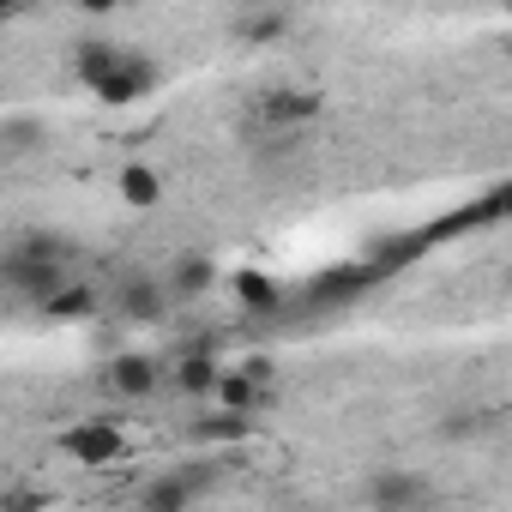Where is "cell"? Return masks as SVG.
<instances>
[{
  "mask_svg": "<svg viewBox=\"0 0 512 512\" xmlns=\"http://www.w3.org/2000/svg\"><path fill=\"white\" fill-rule=\"evenodd\" d=\"M169 308H175V302H169V290H163L157 272L133 266V272L115 278V320H127V326H163Z\"/></svg>",
  "mask_w": 512,
  "mask_h": 512,
  "instance_id": "3",
  "label": "cell"
},
{
  "mask_svg": "<svg viewBox=\"0 0 512 512\" xmlns=\"http://www.w3.org/2000/svg\"><path fill=\"white\" fill-rule=\"evenodd\" d=\"M235 368H241V374H253L260 386H272V380H278V362H272L266 350H253V356H247V362H235Z\"/></svg>",
  "mask_w": 512,
  "mask_h": 512,
  "instance_id": "24",
  "label": "cell"
},
{
  "mask_svg": "<svg viewBox=\"0 0 512 512\" xmlns=\"http://www.w3.org/2000/svg\"><path fill=\"white\" fill-rule=\"evenodd\" d=\"M193 440L235 452V446L253 440V410H223V404H217V416H193Z\"/></svg>",
  "mask_w": 512,
  "mask_h": 512,
  "instance_id": "16",
  "label": "cell"
},
{
  "mask_svg": "<svg viewBox=\"0 0 512 512\" xmlns=\"http://www.w3.org/2000/svg\"><path fill=\"white\" fill-rule=\"evenodd\" d=\"M229 290H235V308L247 320H284V284L260 266H235L229 272Z\"/></svg>",
  "mask_w": 512,
  "mask_h": 512,
  "instance_id": "10",
  "label": "cell"
},
{
  "mask_svg": "<svg viewBox=\"0 0 512 512\" xmlns=\"http://www.w3.org/2000/svg\"><path fill=\"white\" fill-rule=\"evenodd\" d=\"M235 37H241V43H253V49H266V43L290 37V13H284V7H260V13L235 19Z\"/></svg>",
  "mask_w": 512,
  "mask_h": 512,
  "instance_id": "21",
  "label": "cell"
},
{
  "mask_svg": "<svg viewBox=\"0 0 512 512\" xmlns=\"http://www.w3.org/2000/svg\"><path fill=\"white\" fill-rule=\"evenodd\" d=\"M103 380H109L115 398L139 404V398H151V392L163 386V368H157V356H145V350H121V356H109Z\"/></svg>",
  "mask_w": 512,
  "mask_h": 512,
  "instance_id": "11",
  "label": "cell"
},
{
  "mask_svg": "<svg viewBox=\"0 0 512 512\" xmlns=\"http://www.w3.org/2000/svg\"><path fill=\"white\" fill-rule=\"evenodd\" d=\"M73 272L61 266V260H31V253H19V247H7V260H0V290L7 296H19V302H43L49 290H61Z\"/></svg>",
  "mask_w": 512,
  "mask_h": 512,
  "instance_id": "6",
  "label": "cell"
},
{
  "mask_svg": "<svg viewBox=\"0 0 512 512\" xmlns=\"http://www.w3.org/2000/svg\"><path fill=\"white\" fill-rule=\"evenodd\" d=\"M157 85H163V61L145 55V49H121V61L109 67V79L91 85V97L109 103V109H133V103H145Z\"/></svg>",
  "mask_w": 512,
  "mask_h": 512,
  "instance_id": "2",
  "label": "cell"
},
{
  "mask_svg": "<svg viewBox=\"0 0 512 512\" xmlns=\"http://www.w3.org/2000/svg\"><path fill=\"white\" fill-rule=\"evenodd\" d=\"M320 115H326V97L320 91H302V85H272L260 97V109H253V121L272 127V133H296V127H308Z\"/></svg>",
  "mask_w": 512,
  "mask_h": 512,
  "instance_id": "7",
  "label": "cell"
},
{
  "mask_svg": "<svg viewBox=\"0 0 512 512\" xmlns=\"http://www.w3.org/2000/svg\"><path fill=\"white\" fill-rule=\"evenodd\" d=\"M211 284H217V260H211V253H175V266L163 272V290H169L175 308L181 302H199Z\"/></svg>",
  "mask_w": 512,
  "mask_h": 512,
  "instance_id": "13",
  "label": "cell"
},
{
  "mask_svg": "<svg viewBox=\"0 0 512 512\" xmlns=\"http://www.w3.org/2000/svg\"><path fill=\"white\" fill-rule=\"evenodd\" d=\"M73 7H79V13H85V19H109V13H115V7H121V0H73Z\"/></svg>",
  "mask_w": 512,
  "mask_h": 512,
  "instance_id": "25",
  "label": "cell"
},
{
  "mask_svg": "<svg viewBox=\"0 0 512 512\" xmlns=\"http://www.w3.org/2000/svg\"><path fill=\"white\" fill-rule=\"evenodd\" d=\"M506 205H512V193H506V187H488L482 199H470V205H452V211H440L434 223H422V235H428V247H446V241H458V235L494 229V223L506 217Z\"/></svg>",
  "mask_w": 512,
  "mask_h": 512,
  "instance_id": "4",
  "label": "cell"
},
{
  "mask_svg": "<svg viewBox=\"0 0 512 512\" xmlns=\"http://www.w3.org/2000/svg\"><path fill=\"white\" fill-rule=\"evenodd\" d=\"M13 13H25V0H0V19H13Z\"/></svg>",
  "mask_w": 512,
  "mask_h": 512,
  "instance_id": "26",
  "label": "cell"
},
{
  "mask_svg": "<svg viewBox=\"0 0 512 512\" xmlns=\"http://www.w3.org/2000/svg\"><path fill=\"white\" fill-rule=\"evenodd\" d=\"M434 488H428V476H416V470H374L368 482H362V500L374 506V512H410V506H422Z\"/></svg>",
  "mask_w": 512,
  "mask_h": 512,
  "instance_id": "9",
  "label": "cell"
},
{
  "mask_svg": "<svg viewBox=\"0 0 512 512\" xmlns=\"http://www.w3.org/2000/svg\"><path fill=\"white\" fill-rule=\"evenodd\" d=\"M61 452L73 458V464H91V470H103V464H121L127 452H133V440L109 422V416H85V422H73L67 434H61Z\"/></svg>",
  "mask_w": 512,
  "mask_h": 512,
  "instance_id": "5",
  "label": "cell"
},
{
  "mask_svg": "<svg viewBox=\"0 0 512 512\" xmlns=\"http://www.w3.org/2000/svg\"><path fill=\"white\" fill-rule=\"evenodd\" d=\"M133 500H139L145 512H181V506H193V500H199V488H193L181 470H163V476H151Z\"/></svg>",
  "mask_w": 512,
  "mask_h": 512,
  "instance_id": "18",
  "label": "cell"
},
{
  "mask_svg": "<svg viewBox=\"0 0 512 512\" xmlns=\"http://www.w3.org/2000/svg\"><path fill=\"white\" fill-rule=\"evenodd\" d=\"M121 61V43H109V37H85L79 49H73V79L91 91V85H103L109 79V67Z\"/></svg>",
  "mask_w": 512,
  "mask_h": 512,
  "instance_id": "19",
  "label": "cell"
},
{
  "mask_svg": "<svg viewBox=\"0 0 512 512\" xmlns=\"http://www.w3.org/2000/svg\"><path fill=\"white\" fill-rule=\"evenodd\" d=\"M37 314H43L49 326H79V320H97V314H103V296H97V284L67 278L61 290H49V296L37 302Z\"/></svg>",
  "mask_w": 512,
  "mask_h": 512,
  "instance_id": "12",
  "label": "cell"
},
{
  "mask_svg": "<svg viewBox=\"0 0 512 512\" xmlns=\"http://www.w3.org/2000/svg\"><path fill=\"white\" fill-rule=\"evenodd\" d=\"M211 398L223 404V410H266V404H278V392L272 386H260L253 374H241V368H217V380H211Z\"/></svg>",
  "mask_w": 512,
  "mask_h": 512,
  "instance_id": "14",
  "label": "cell"
},
{
  "mask_svg": "<svg viewBox=\"0 0 512 512\" xmlns=\"http://www.w3.org/2000/svg\"><path fill=\"white\" fill-rule=\"evenodd\" d=\"M386 278L368 266V260H338V266H326L314 284H308V296H302V308L308 314H338V308H356L362 296H374Z\"/></svg>",
  "mask_w": 512,
  "mask_h": 512,
  "instance_id": "1",
  "label": "cell"
},
{
  "mask_svg": "<svg viewBox=\"0 0 512 512\" xmlns=\"http://www.w3.org/2000/svg\"><path fill=\"white\" fill-rule=\"evenodd\" d=\"M428 253V235L422 229H380V235H368V247H362V260L392 284L398 272H410L416 260Z\"/></svg>",
  "mask_w": 512,
  "mask_h": 512,
  "instance_id": "8",
  "label": "cell"
},
{
  "mask_svg": "<svg viewBox=\"0 0 512 512\" xmlns=\"http://www.w3.org/2000/svg\"><path fill=\"white\" fill-rule=\"evenodd\" d=\"M217 368H223V350H175L169 380H175V392H181V398H211Z\"/></svg>",
  "mask_w": 512,
  "mask_h": 512,
  "instance_id": "15",
  "label": "cell"
},
{
  "mask_svg": "<svg viewBox=\"0 0 512 512\" xmlns=\"http://www.w3.org/2000/svg\"><path fill=\"white\" fill-rule=\"evenodd\" d=\"M115 193H121L127 211H157V205H163V175H157L151 163H127V169L115 175Z\"/></svg>",
  "mask_w": 512,
  "mask_h": 512,
  "instance_id": "17",
  "label": "cell"
},
{
  "mask_svg": "<svg viewBox=\"0 0 512 512\" xmlns=\"http://www.w3.org/2000/svg\"><path fill=\"white\" fill-rule=\"evenodd\" d=\"M13 247H19V253H31V260H61V266H73V260H79V247H73L67 235H55V229H25Z\"/></svg>",
  "mask_w": 512,
  "mask_h": 512,
  "instance_id": "22",
  "label": "cell"
},
{
  "mask_svg": "<svg viewBox=\"0 0 512 512\" xmlns=\"http://www.w3.org/2000/svg\"><path fill=\"white\" fill-rule=\"evenodd\" d=\"M43 145H49V127H43V115H7V121H0V151H7V157L43 151Z\"/></svg>",
  "mask_w": 512,
  "mask_h": 512,
  "instance_id": "20",
  "label": "cell"
},
{
  "mask_svg": "<svg viewBox=\"0 0 512 512\" xmlns=\"http://www.w3.org/2000/svg\"><path fill=\"white\" fill-rule=\"evenodd\" d=\"M440 434H446V440H470V434H482V422H476L470 410H452V416L440 422Z\"/></svg>",
  "mask_w": 512,
  "mask_h": 512,
  "instance_id": "23",
  "label": "cell"
}]
</instances>
